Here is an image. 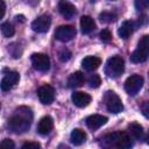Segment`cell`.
<instances>
[{
    "label": "cell",
    "instance_id": "9a60e30c",
    "mask_svg": "<svg viewBox=\"0 0 149 149\" xmlns=\"http://www.w3.org/2000/svg\"><path fill=\"white\" fill-rule=\"evenodd\" d=\"M52 128H54V120L49 115L43 116L37 125V132L41 135H48L52 130Z\"/></svg>",
    "mask_w": 149,
    "mask_h": 149
},
{
    "label": "cell",
    "instance_id": "2e32d148",
    "mask_svg": "<svg viewBox=\"0 0 149 149\" xmlns=\"http://www.w3.org/2000/svg\"><path fill=\"white\" fill-rule=\"evenodd\" d=\"M97 28V24L94 22V20L88 16V15H84L80 17V30L83 34L87 35L90 33H92L94 29Z\"/></svg>",
    "mask_w": 149,
    "mask_h": 149
},
{
    "label": "cell",
    "instance_id": "cb8c5ba5",
    "mask_svg": "<svg viewBox=\"0 0 149 149\" xmlns=\"http://www.w3.org/2000/svg\"><path fill=\"white\" fill-rule=\"evenodd\" d=\"M101 84V78L99 74H92L90 78H88V85L92 87V88H97L99 87Z\"/></svg>",
    "mask_w": 149,
    "mask_h": 149
},
{
    "label": "cell",
    "instance_id": "f546056e",
    "mask_svg": "<svg viewBox=\"0 0 149 149\" xmlns=\"http://www.w3.org/2000/svg\"><path fill=\"white\" fill-rule=\"evenodd\" d=\"M5 12H6V5H5L3 0H0V20L3 17Z\"/></svg>",
    "mask_w": 149,
    "mask_h": 149
},
{
    "label": "cell",
    "instance_id": "44dd1931",
    "mask_svg": "<svg viewBox=\"0 0 149 149\" xmlns=\"http://www.w3.org/2000/svg\"><path fill=\"white\" fill-rule=\"evenodd\" d=\"M143 133H144V130H143L142 125H140V123H137V122H132V123H129V126H128V134H129L133 139H135V140L142 139Z\"/></svg>",
    "mask_w": 149,
    "mask_h": 149
},
{
    "label": "cell",
    "instance_id": "d4e9b609",
    "mask_svg": "<svg viewBox=\"0 0 149 149\" xmlns=\"http://www.w3.org/2000/svg\"><path fill=\"white\" fill-rule=\"evenodd\" d=\"M134 5L139 12H144L149 7V0H135Z\"/></svg>",
    "mask_w": 149,
    "mask_h": 149
},
{
    "label": "cell",
    "instance_id": "4316f807",
    "mask_svg": "<svg viewBox=\"0 0 149 149\" xmlns=\"http://www.w3.org/2000/svg\"><path fill=\"white\" fill-rule=\"evenodd\" d=\"M99 37L104 43H108L112 40V34H111V31L108 29H102L100 31V34H99Z\"/></svg>",
    "mask_w": 149,
    "mask_h": 149
},
{
    "label": "cell",
    "instance_id": "1f68e13d",
    "mask_svg": "<svg viewBox=\"0 0 149 149\" xmlns=\"http://www.w3.org/2000/svg\"><path fill=\"white\" fill-rule=\"evenodd\" d=\"M16 21H20V22H24V16L23 15H16L15 16Z\"/></svg>",
    "mask_w": 149,
    "mask_h": 149
},
{
    "label": "cell",
    "instance_id": "603a6c76",
    "mask_svg": "<svg viewBox=\"0 0 149 149\" xmlns=\"http://www.w3.org/2000/svg\"><path fill=\"white\" fill-rule=\"evenodd\" d=\"M0 28H1V33H2V35H3L5 37H12V36L14 35V33H15L14 27H13L9 22L2 23Z\"/></svg>",
    "mask_w": 149,
    "mask_h": 149
},
{
    "label": "cell",
    "instance_id": "7a4b0ae2",
    "mask_svg": "<svg viewBox=\"0 0 149 149\" xmlns=\"http://www.w3.org/2000/svg\"><path fill=\"white\" fill-rule=\"evenodd\" d=\"M134 144L133 137L126 132H114L107 134L102 137L101 146L106 148H119V149H129Z\"/></svg>",
    "mask_w": 149,
    "mask_h": 149
},
{
    "label": "cell",
    "instance_id": "5bb4252c",
    "mask_svg": "<svg viewBox=\"0 0 149 149\" xmlns=\"http://www.w3.org/2000/svg\"><path fill=\"white\" fill-rule=\"evenodd\" d=\"M58 10H59V13L62 14V16L65 17V19H72V17L76 15V13H77L76 7H74L71 2H69V1H66V0H62V1L59 2V5H58Z\"/></svg>",
    "mask_w": 149,
    "mask_h": 149
},
{
    "label": "cell",
    "instance_id": "5b68a950",
    "mask_svg": "<svg viewBox=\"0 0 149 149\" xmlns=\"http://www.w3.org/2000/svg\"><path fill=\"white\" fill-rule=\"evenodd\" d=\"M104 101H105L106 108H107L108 112H111V113L118 114V113H120V112L123 109V105H122L121 99H120L119 95H118L115 92H113V91H107V92L105 93Z\"/></svg>",
    "mask_w": 149,
    "mask_h": 149
},
{
    "label": "cell",
    "instance_id": "4fadbf2b",
    "mask_svg": "<svg viewBox=\"0 0 149 149\" xmlns=\"http://www.w3.org/2000/svg\"><path fill=\"white\" fill-rule=\"evenodd\" d=\"M107 121H108V119L106 116L100 115V114H93L86 119V126L90 129L95 130V129H99L101 126H104Z\"/></svg>",
    "mask_w": 149,
    "mask_h": 149
},
{
    "label": "cell",
    "instance_id": "277c9868",
    "mask_svg": "<svg viewBox=\"0 0 149 149\" xmlns=\"http://www.w3.org/2000/svg\"><path fill=\"white\" fill-rule=\"evenodd\" d=\"M148 54H149V36L144 35L140 40L137 44V49L134 50L133 54L130 55V61L133 63H143L147 61Z\"/></svg>",
    "mask_w": 149,
    "mask_h": 149
},
{
    "label": "cell",
    "instance_id": "8992f818",
    "mask_svg": "<svg viewBox=\"0 0 149 149\" xmlns=\"http://www.w3.org/2000/svg\"><path fill=\"white\" fill-rule=\"evenodd\" d=\"M143 86V77L140 74H133L128 77L125 81V90L128 94L135 95Z\"/></svg>",
    "mask_w": 149,
    "mask_h": 149
},
{
    "label": "cell",
    "instance_id": "3957f363",
    "mask_svg": "<svg viewBox=\"0 0 149 149\" xmlns=\"http://www.w3.org/2000/svg\"><path fill=\"white\" fill-rule=\"evenodd\" d=\"M125 71V61L120 56L111 57L105 65V73L109 78H118Z\"/></svg>",
    "mask_w": 149,
    "mask_h": 149
},
{
    "label": "cell",
    "instance_id": "83f0119b",
    "mask_svg": "<svg viewBox=\"0 0 149 149\" xmlns=\"http://www.w3.org/2000/svg\"><path fill=\"white\" fill-rule=\"evenodd\" d=\"M15 147L14 142L10 139H5L0 142V148H6V149H13Z\"/></svg>",
    "mask_w": 149,
    "mask_h": 149
},
{
    "label": "cell",
    "instance_id": "f1b7e54d",
    "mask_svg": "<svg viewBox=\"0 0 149 149\" xmlns=\"http://www.w3.org/2000/svg\"><path fill=\"white\" fill-rule=\"evenodd\" d=\"M40 147H41V144L37 143V142H26V143L22 144V149H27V148H34V149H36V148H40Z\"/></svg>",
    "mask_w": 149,
    "mask_h": 149
},
{
    "label": "cell",
    "instance_id": "836d02e7",
    "mask_svg": "<svg viewBox=\"0 0 149 149\" xmlns=\"http://www.w3.org/2000/svg\"><path fill=\"white\" fill-rule=\"evenodd\" d=\"M112 1H114V0H112Z\"/></svg>",
    "mask_w": 149,
    "mask_h": 149
},
{
    "label": "cell",
    "instance_id": "d6986e66",
    "mask_svg": "<svg viewBox=\"0 0 149 149\" xmlns=\"http://www.w3.org/2000/svg\"><path fill=\"white\" fill-rule=\"evenodd\" d=\"M134 29H135L134 22H132V21H123L122 24L120 26L119 30H118V34H119V36H120L121 38L127 40V38L133 34Z\"/></svg>",
    "mask_w": 149,
    "mask_h": 149
},
{
    "label": "cell",
    "instance_id": "e0dca14e",
    "mask_svg": "<svg viewBox=\"0 0 149 149\" xmlns=\"http://www.w3.org/2000/svg\"><path fill=\"white\" fill-rule=\"evenodd\" d=\"M85 81V76L81 71H76L72 74H70V77L68 78V86L70 88H77L83 86Z\"/></svg>",
    "mask_w": 149,
    "mask_h": 149
},
{
    "label": "cell",
    "instance_id": "7402d4cb",
    "mask_svg": "<svg viewBox=\"0 0 149 149\" xmlns=\"http://www.w3.org/2000/svg\"><path fill=\"white\" fill-rule=\"evenodd\" d=\"M118 16L116 14L112 13V12H102L99 14V20L104 23H112L114 21H116Z\"/></svg>",
    "mask_w": 149,
    "mask_h": 149
},
{
    "label": "cell",
    "instance_id": "d6a6232c",
    "mask_svg": "<svg viewBox=\"0 0 149 149\" xmlns=\"http://www.w3.org/2000/svg\"><path fill=\"white\" fill-rule=\"evenodd\" d=\"M0 109H1V104H0Z\"/></svg>",
    "mask_w": 149,
    "mask_h": 149
},
{
    "label": "cell",
    "instance_id": "ba28073f",
    "mask_svg": "<svg viewBox=\"0 0 149 149\" xmlns=\"http://www.w3.org/2000/svg\"><path fill=\"white\" fill-rule=\"evenodd\" d=\"M77 34V30L72 26H59L55 31L56 40L61 42H69L71 41Z\"/></svg>",
    "mask_w": 149,
    "mask_h": 149
},
{
    "label": "cell",
    "instance_id": "52a82bcc",
    "mask_svg": "<svg viewBox=\"0 0 149 149\" xmlns=\"http://www.w3.org/2000/svg\"><path fill=\"white\" fill-rule=\"evenodd\" d=\"M31 63H33V66L37 70V71H41V72H45L49 70L50 68V58L48 55L45 54H41V52H36V54H33L31 57Z\"/></svg>",
    "mask_w": 149,
    "mask_h": 149
},
{
    "label": "cell",
    "instance_id": "ac0fdd59",
    "mask_svg": "<svg viewBox=\"0 0 149 149\" xmlns=\"http://www.w3.org/2000/svg\"><path fill=\"white\" fill-rule=\"evenodd\" d=\"M100 64H101V59L95 56H87L81 61V66L90 72L97 70L100 66Z\"/></svg>",
    "mask_w": 149,
    "mask_h": 149
},
{
    "label": "cell",
    "instance_id": "9c48e42d",
    "mask_svg": "<svg viewBox=\"0 0 149 149\" xmlns=\"http://www.w3.org/2000/svg\"><path fill=\"white\" fill-rule=\"evenodd\" d=\"M37 95L43 105H50L55 99V88L49 84H44L37 90Z\"/></svg>",
    "mask_w": 149,
    "mask_h": 149
},
{
    "label": "cell",
    "instance_id": "8fae6325",
    "mask_svg": "<svg viewBox=\"0 0 149 149\" xmlns=\"http://www.w3.org/2000/svg\"><path fill=\"white\" fill-rule=\"evenodd\" d=\"M20 79V74L16 71H9L8 73L5 74V77L2 78L1 83H0V87L3 92H7L9 90H12L19 81Z\"/></svg>",
    "mask_w": 149,
    "mask_h": 149
},
{
    "label": "cell",
    "instance_id": "7c38bea8",
    "mask_svg": "<svg viewBox=\"0 0 149 149\" xmlns=\"http://www.w3.org/2000/svg\"><path fill=\"white\" fill-rule=\"evenodd\" d=\"M71 99H72V102H73L77 107H79V108L86 107V106L91 102V100H92V98H91V95H90L88 93L80 92V91L73 92L72 95H71Z\"/></svg>",
    "mask_w": 149,
    "mask_h": 149
},
{
    "label": "cell",
    "instance_id": "484cf974",
    "mask_svg": "<svg viewBox=\"0 0 149 149\" xmlns=\"http://www.w3.org/2000/svg\"><path fill=\"white\" fill-rule=\"evenodd\" d=\"M71 56H72L71 51H70L69 49H66V48L62 49V50L58 52V59H59L61 62H68V61L71 58Z\"/></svg>",
    "mask_w": 149,
    "mask_h": 149
},
{
    "label": "cell",
    "instance_id": "ffe728a7",
    "mask_svg": "<svg viewBox=\"0 0 149 149\" xmlns=\"http://www.w3.org/2000/svg\"><path fill=\"white\" fill-rule=\"evenodd\" d=\"M70 141L73 146H81L86 141V134L84 130L76 128L70 134Z\"/></svg>",
    "mask_w": 149,
    "mask_h": 149
},
{
    "label": "cell",
    "instance_id": "6da1fadb",
    "mask_svg": "<svg viewBox=\"0 0 149 149\" xmlns=\"http://www.w3.org/2000/svg\"><path fill=\"white\" fill-rule=\"evenodd\" d=\"M33 122V112L27 106H20L14 111L12 116L7 121L8 128L15 134L26 133Z\"/></svg>",
    "mask_w": 149,
    "mask_h": 149
},
{
    "label": "cell",
    "instance_id": "4dcf8cb0",
    "mask_svg": "<svg viewBox=\"0 0 149 149\" xmlns=\"http://www.w3.org/2000/svg\"><path fill=\"white\" fill-rule=\"evenodd\" d=\"M148 101H146L144 104H143V106H142V112H143V115L146 116V118H148Z\"/></svg>",
    "mask_w": 149,
    "mask_h": 149
},
{
    "label": "cell",
    "instance_id": "30bf717a",
    "mask_svg": "<svg viewBox=\"0 0 149 149\" xmlns=\"http://www.w3.org/2000/svg\"><path fill=\"white\" fill-rule=\"evenodd\" d=\"M51 26V16L49 14H43L35 19L31 23V28L36 33H47Z\"/></svg>",
    "mask_w": 149,
    "mask_h": 149
}]
</instances>
